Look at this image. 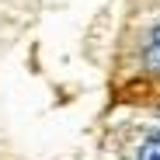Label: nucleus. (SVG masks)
Listing matches in <instances>:
<instances>
[{
    "label": "nucleus",
    "mask_w": 160,
    "mask_h": 160,
    "mask_svg": "<svg viewBox=\"0 0 160 160\" xmlns=\"http://www.w3.org/2000/svg\"><path fill=\"white\" fill-rule=\"evenodd\" d=\"M150 42H153V45H160V24H157V28L150 32Z\"/></svg>",
    "instance_id": "nucleus-3"
},
{
    "label": "nucleus",
    "mask_w": 160,
    "mask_h": 160,
    "mask_svg": "<svg viewBox=\"0 0 160 160\" xmlns=\"http://www.w3.org/2000/svg\"><path fill=\"white\" fill-rule=\"evenodd\" d=\"M146 63H150L153 70H160V45H153V42L146 45Z\"/></svg>",
    "instance_id": "nucleus-2"
},
{
    "label": "nucleus",
    "mask_w": 160,
    "mask_h": 160,
    "mask_svg": "<svg viewBox=\"0 0 160 160\" xmlns=\"http://www.w3.org/2000/svg\"><path fill=\"white\" fill-rule=\"evenodd\" d=\"M139 160H160V139H157V136L143 143V150H139Z\"/></svg>",
    "instance_id": "nucleus-1"
},
{
    "label": "nucleus",
    "mask_w": 160,
    "mask_h": 160,
    "mask_svg": "<svg viewBox=\"0 0 160 160\" xmlns=\"http://www.w3.org/2000/svg\"><path fill=\"white\" fill-rule=\"evenodd\" d=\"M157 139H160V136H157Z\"/></svg>",
    "instance_id": "nucleus-4"
}]
</instances>
